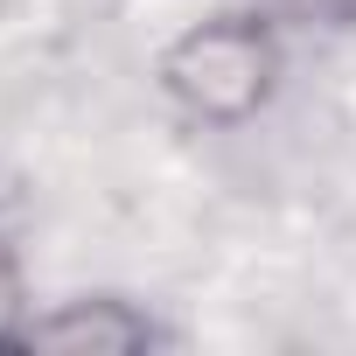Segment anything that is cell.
Listing matches in <instances>:
<instances>
[{"instance_id": "cell-1", "label": "cell", "mask_w": 356, "mask_h": 356, "mask_svg": "<svg viewBox=\"0 0 356 356\" xmlns=\"http://www.w3.org/2000/svg\"><path fill=\"white\" fill-rule=\"evenodd\" d=\"M280 29L286 22L273 8H259V0L175 29L161 42V56H154L161 105L182 126H203V133L252 126L280 98V77H286V35Z\"/></svg>"}, {"instance_id": "cell-2", "label": "cell", "mask_w": 356, "mask_h": 356, "mask_svg": "<svg viewBox=\"0 0 356 356\" xmlns=\"http://www.w3.org/2000/svg\"><path fill=\"white\" fill-rule=\"evenodd\" d=\"M22 349H49V356H147L161 349V321L126 300V293H70L56 307H35Z\"/></svg>"}, {"instance_id": "cell-3", "label": "cell", "mask_w": 356, "mask_h": 356, "mask_svg": "<svg viewBox=\"0 0 356 356\" xmlns=\"http://www.w3.org/2000/svg\"><path fill=\"white\" fill-rule=\"evenodd\" d=\"M29 321H35V293H29V266H22V245H15V231L0 224V349H22Z\"/></svg>"}, {"instance_id": "cell-4", "label": "cell", "mask_w": 356, "mask_h": 356, "mask_svg": "<svg viewBox=\"0 0 356 356\" xmlns=\"http://www.w3.org/2000/svg\"><path fill=\"white\" fill-rule=\"evenodd\" d=\"M259 8H273L280 22H335V15L356 8V0H259Z\"/></svg>"}]
</instances>
